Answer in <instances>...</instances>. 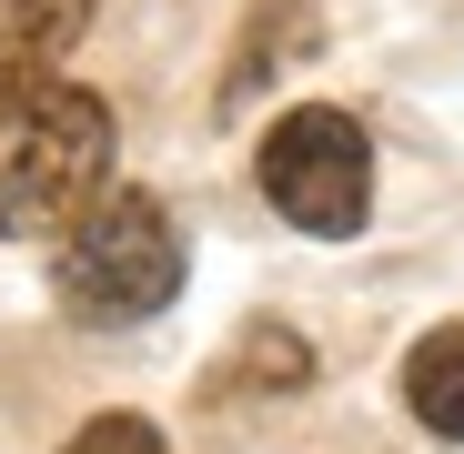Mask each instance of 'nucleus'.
<instances>
[{
    "label": "nucleus",
    "instance_id": "nucleus-5",
    "mask_svg": "<svg viewBox=\"0 0 464 454\" xmlns=\"http://www.w3.org/2000/svg\"><path fill=\"white\" fill-rule=\"evenodd\" d=\"M404 404H414L424 434L464 444V324H444V333H424L404 353Z\"/></svg>",
    "mask_w": 464,
    "mask_h": 454
},
{
    "label": "nucleus",
    "instance_id": "nucleus-2",
    "mask_svg": "<svg viewBox=\"0 0 464 454\" xmlns=\"http://www.w3.org/2000/svg\"><path fill=\"white\" fill-rule=\"evenodd\" d=\"M182 293V233L151 192H102L61 243V303L82 324H141Z\"/></svg>",
    "mask_w": 464,
    "mask_h": 454
},
{
    "label": "nucleus",
    "instance_id": "nucleus-7",
    "mask_svg": "<svg viewBox=\"0 0 464 454\" xmlns=\"http://www.w3.org/2000/svg\"><path fill=\"white\" fill-rule=\"evenodd\" d=\"M61 454H162V434H151L141 414H92V424L71 434Z\"/></svg>",
    "mask_w": 464,
    "mask_h": 454
},
{
    "label": "nucleus",
    "instance_id": "nucleus-1",
    "mask_svg": "<svg viewBox=\"0 0 464 454\" xmlns=\"http://www.w3.org/2000/svg\"><path fill=\"white\" fill-rule=\"evenodd\" d=\"M111 192V101L82 82L0 92V233H71Z\"/></svg>",
    "mask_w": 464,
    "mask_h": 454
},
{
    "label": "nucleus",
    "instance_id": "nucleus-3",
    "mask_svg": "<svg viewBox=\"0 0 464 454\" xmlns=\"http://www.w3.org/2000/svg\"><path fill=\"white\" fill-rule=\"evenodd\" d=\"M263 202L293 222V233H363L373 212V151H363V121L334 111V101H303L263 131Z\"/></svg>",
    "mask_w": 464,
    "mask_h": 454
},
{
    "label": "nucleus",
    "instance_id": "nucleus-6",
    "mask_svg": "<svg viewBox=\"0 0 464 454\" xmlns=\"http://www.w3.org/2000/svg\"><path fill=\"white\" fill-rule=\"evenodd\" d=\"M303 373H314L303 333H283V324H253L243 343H232V363H222V394H293Z\"/></svg>",
    "mask_w": 464,
    "mask_h": 454
},
{
    "label": "nucleus",
    "instance_id": "nucleus-4",
    "mask_svg": "<svg viewBox=\"0 0 464 454\" xmlns=\"http://www.w3.org/2000/svg\"><path fill=\"white\" fill-rule=\"evenodd\" d=\"M82 31H92V0H0V92L41 82Z\"/></svg>",
    "mask_w": 464,
    "mask_h": 454
}]
</instances>
